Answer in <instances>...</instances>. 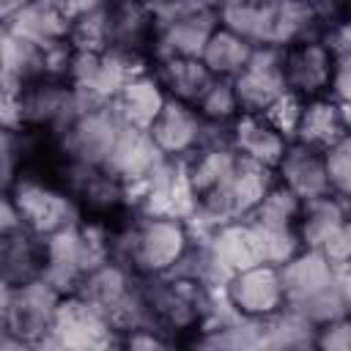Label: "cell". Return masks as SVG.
Segmentation results:
<instances>
[{"instance_id":"6da1fadb","label":"cell","mask_w":351,"mask_h":351,"mask_svg":"<svg viewBox=\"0 0 351 351\" xmlns=\"http://www.w3.org/2000/svg\"><path fill=\"white\" fill-rule=\"evenodd\" d=\"M195 236L186 219L165 214H134L112 244V261L129 266L143 280L167 277L192 250Z\"/></svg>"},{"instance_id":"7c38bea8","label":"cell","mask_w":351,"mask_h":351,"mask_svg":"<svg viewBox=\"0 0 351 351\" xmlns=\"http://www.w3.org/2000/svg\"><path fill=\"white\" fill-rule=\"evenodd\" d=\"M47 271V239L22 222L0 230V277L3 288H22L44 280Z\"/></svg>"},{"instance_id":"d590c367","label":"cell","mask_w":351,"mask_h":351,"mask_svg":"<svg viewBox=\"0 0 351 351\" xmlns=\"http://www.w3.org/2000/svg\"><path fill=\"white\" fill-rule=\"evenodd\" d=\"M343 110V123H346V132L351 134V104H340Z\"/></svg>"},{"instance_id":"ba28073f","label":"cell","mask_w":351,"mask_h":351,"mask_svg":"<svg viewBox=\"0 0 351 351\" xmlns=\"http://www.w3.org/2000/svg\"><path fill=\"white\" fill-rule=\"evenodd\" d=\"M156 14H159L156 58H170V55L200 58L208 38L219 27V5H208V3L156 5Z\"/></svg>"},{"instance_id":"8fae6325","label":"cell","mask_w":351,"mask_h":351,"mask_svg":"<svg viewBox=\"0 0 351 351\" xmlns=\"http://www.w3.org/2000/svg\"><path fill=\"white\" fill-rule=\"evenodd\" d=\"M123 123L115 115L112 104L107 107H82L80 115L60 132L69 156L80 165L104 167Z\"/></svg>"},{"instance_id":"1f68e13d","label":"cell","mask_w":351,"mask_h":351,"mask_svg":"<svg viewBox=\"0 0 351 351\" xmlns=\"http://www.w3.org/2000/svg\"><path fill=\"white\" fill-rule=\"evenodd\" d=\"M326 255V261L335 266V271L351 269V219L332 236V241L321 250Z\"/></svg>"},{"instance_id":"44dd1931","label":"cell","mask_w":351,"mask_h":351,"mask_svg":"<svg viewBox=\"0 0 351 351\" xmlns=\"http://www.w3.org/2000/svg\"><path fill=\"white\" fill-rule=\"evenodd\" d=\"M348 219H351V203L346 197H337V195L329 192V195L304 200L302 203V211H299V222H296L302 250L321 252L332 241V236Z\"/></svg>"},{"instance_id":"2e32d148","label":"cell","mask_w":351,"mask_h":351,"mask_svg":"<svg viewBox=\"0 0 351 351\" xmlns=\"http://www.w3.org/2000/svg\"><path fill=\"white\" fill-rule=\"evenodd\" d=\"M233 90L241 104V112H263L274 99L288 90L282 74V49L255 47L250 63L233 80Z\"/></svg>"},{"instance_id":"e0dca14e","label":"cell","mask_w":351,"mask_h":351,"mask_svg":"<svg viewBox=\"0 0 351 351\" xmlns=\"http://www.w3.org/2000/svg\"><path fill=\"white\" fill-rule=\"evenodd\" d=\"M148 134L165 159H189L206 143L208 123L200 118L195 107L167 99L165 110L159 112Z\"/></svg>"},{"instance_id":"603a6c76","label":"cell","mask_w":351,"mask_h":351,"mask_svg":"<svg viewBox=\"0 0 351 351\" xmlns=\"http://www.w3.org/2000/svg\"><path fill=\"white\" fill-rule=\"evenodd\" d=\"M154 74H156L159 85L165 88L167 99H176L189 107H195L203 99V93L211 88V82L217 80L200 58H176V55L156 58Z\"/></svg>"},{"instance_id":"4dcf8cb0","label":"cell","mask_w":351,"mask_h":351,"mask_svg":"<svg viewBox=\"0 0 351 351\" xmlns=\"http://www.w3.org/2000/svg\"><path fill=\"white\" fill-rule=\"evenodd\" d=\"M313 351H351V315H337L315 326Z\"/></svg>"},{"instance_id":"4316f807","label":"cell","mask_w":351,"mask_h":351,"mask_svg":"<svg viewBox=\"0 0 351 351\" xmlns=\"http://www.w3.org/2000/svg\"><path fill=\"white\" fill-rule=\"evenodd\" d=\"M200 118L211 126H230L241 115V104L236 99L230 80H214L211 88L203 93V99L195 104Z\"/></svg>"},{"instance_id":"d6986e66","label":"cell","mask_w":351,"mask_h":351,"mask_svg":"<svg viewBox=\"0 0 351 351\" xmlns=\"http://www.w3.org/2000/svg\"><path fill=\"white\" fill-rule=\"evenodd\" d=\"M288 145H291V140L285 134H280L261 112H241L230 123V148L241 159L258 162L269 170H277Z\"/></svg>"},{"instance_id":"cb8c5ba5","label":"cell","mask_w":351,"mask_h":351,"mask_svg":"<svg viewBox=\"0 0 351 351\" xmlns=\"http://www.w3.org/2000/svg\"><path fill=\"white\" fill-rule=\"evenodd\" d=\"M348 132H346V123H343L340 104L332 96H321V99L304 101L302 121H299L293 143L315 148V151H326V148H332Z\"/></svg>"},{"instance_id":"8992f818","label":"cell","mask_w":351,"mask_h":351,"mask_svg":"<svg viewBox=\"0 0 351 351\" xmlns=\"http://www.w3.org/2000/svg\"><path fill=\"white\" fill-rule=\"evenodd\" d=\"M5 200L14 208L16 219L44 239L80 222L74 197L66 189H58L44 181L16 178L5 186Z\"/></svg>"},{"instance_id":"52a82bcc","label":"cell","mask_w":351,"mask_h":351,"mask_svg":"<svg viewBox=\"0 0 351 351\" xmlns=\"http://www.w3.org/2000/svg\"><path fill=\"white\" fill-rule=\"evenodd\" d=\"M63 293L47 280H36L22 288H3V326L5 337L38 348L55 321Z\"/></svg>"},{"instance_id":"4fadbf2b","label":"cell","mask_w":351,"mask_h":351,"mask_svg":"<svg viewBox=\"0 0 351 351\" xmlns=\"http://www.w3.org/2000/svg\"><path fill=\"white\" fill-rule=\"evenodd\" d=\"M200 241L208 250V258H211V266H214V274H217L219 288L233 274L266 263L263 261V250H261V239H258L255 228L247 219L228 222V225L211 230Z\"/></svg>"},{"instance_id":"8d00e7d4","label":"cell","mask_w":351,"mask_h":351,"mask_svg":"<svg viewBox=\"0 0 351 351\" xmlns=\"http://www.w3.org/2000/svg\"><path fill=\"white\" fill-rule=\"evenodd\" d=\"M348 203H351V200H348Z\"/></svg>"},{"instance_id":"5b68a950","label":"cell","mask_w":351,"mask_h":351,"mask_svg":"<svg viewBox=\"0 0 351 351\" xmlns=\"http://www.w3.org/2000/svg\"><path fill=\"white\" fill-rule=\"evenodd\" d=\"M36 351H118V332L96 304L69 293L60 299L49 335Z\"/></svg>"},{"instance_id":"9c48e42d","label":"cell","mask_w":351,"mask_h":351,"mask_svg":"<svg viewBox=\"0 0 351 351\" xmlns=\"http://www.w3.org/2000/svg\"><path fill=\"white\" fill-rule=\"evenodd\" d=\"M222 293H225L228 307L239 318L252 321V324H263L288 310L282 271L280 266H271V263H261V266L233 274L222 285Z\"/></svg>"},{"instance_id":"f546056e","label":"cell","mask_w":351,"mask_h":351,"mask_svg":"<svg viewBox=\"0 0 351 351\" xmlns=\"http://www.w3.org/2000/svg\"><path fill=\"white\" fill-rule=\"evenodd\" d=\"M118 351H184V348L154 326H137L118 335Z\"/></svg>"},{"instance_id":"30bf717a","label":"cell","mask_w":351,"mask_h":351,"mask_svg":"<svg viewBox=\"0 0 351 351\" xmlns=\"http://www.w3.org/2000/svg\"><path fill=\"white\" fill-rule=\"evenodd\" d=\"M335 52L326 47L324 38L310 36L288 44L282 49V74L285 88L304 101L329 96L332 74H335Z\"/></svg>"},{"instance_id":"277c9868","label":"cell","mask_w":351,"mask_h":351,"mask_svg":"<svg viewBox=\"0 0 351 351\" xmlns=\"http://www.w3.org/2000/svg\"><path fill=\"white\" fill-rule=\"evenodd\" d=\"M82 104L74 88L63 80H36L19 90H3L5 129H47L63 132Z\"/></svg>"},{"instance_id":"ac0fdd59","label":"cell","mask_w":351,"mask_h":351,"mask_svg":"<svg viewBox=\"0 0 351 351\" xmlns=\"http://www.w3.org/2000/svg\"><path fill=\"white\" fill-rule=\"evenodd\" d=\"M162 162H165V156L159 154V148L154 145L148 132L123 126L107 162H104V170H110L129 189H134V186H143L159 170Z\"/></svg>"},{"instance_id":"d6a6232c","label":"cell","mask_w":351,"mask_h":351,"mask_svg":"<svg viewBox=\"0 0 351 351\" xmlns=\"http://www.w3.org/2000/svg\"><path fill=\"white\" fill-rule=\"evenodd\" d=\"M329 96L337 104H351V55H343V58L335 60V74H332Z\"/></svg>"},{"instance_id":"d4e9b609","label":"cell","mask_w":351,"mask_h":351,"mask_svg":"<svg viewBox=\"0 0 351 351\" xmlns=\"http://www.w3.org/2000/svg\"><path fill=\"white\" fill-rule=\"evenodd\" d=\"M252 52H255V47L250 41H244L241 36H236L233 30H228V27L219 25L214 30V36L208 38L200 60L206 63V69L217 80H230L233 82L241 74V69L250 63Z\"/></svg>"},{"instance_id":"836d02e7","label":"cell","mask_w":351,"mask_h":351,"mask_svg":"<svg viewBox=\"0 0 351 351\" xmlns=\"http://www.w3.org/2000/svg\"><path fill=\"white\" fill-rule=\"evenodd\" d=\"M337 293H340L343 310L351 315V269H343V271H337Z\"/></svg>"},{"instance_id":"3957f363","label":"cell","mask_w":351,"mask_h":351,"mask_svg":"<svg viewBox=\"0 0 351 351\" xmlns=\"http://www.w3.org/2000/svg\"><path fill=\"white\" fill-rule=\"evenodd\" d=\"M280 271L285 282L288 310H293L313 326L337 315H348L337 293V271L324 252L302 250L296 258L280 266Z\"/></svg>"},{"instance_id":"484cf974","label":"cell","mask_w":351,"mask_h":351,"mask_svg":"<svg viewBox=\"0 0 351 351\" xmlns=\"http://www.w3.org/2000/svg\"><path fill=\"white\" fill-rule=\"evenodd\" d=\"M299 211H302V200L282 184H274V189L263 197V203L247 219L258 225H269V228H296Z\"/></svg>"},{"instance_id":"9a60e30c","label":"cell","mask_w":351,"mask_h":351,"mask_svg":"<svg viewBox=\"0 0 351 351\" xmlns=\"http://www.w3.org/2000/svg\"><path fill=\"white\" fill-rule=\"evenodd\" d=\"M110 8V49L137 55L154 63L159 49V14L145 3H107Z\"/></svg>"},{"instance_id":"7402d4cb","label":"cell","mask_w":351,"mask_h":351,"mask_svg":"<svg viewBox=\"0 0 351 351\" xmlns=\"http://www.w3.org/2000/svg\"><path fill=\"white\" fill-rule=\"evenodd\" d=\"M165 104H167V93L151 69L123 85V90L112 101V110L123 126L148 132L154 126V121L159 118V112L165 110Z\"/></svg>"},{"instance_id":"f1b7e54d","label":"cell","mask_w":351,"mask_h":351,"mask_svg":"<svg viewBox=\"0 0 351 351\" xmlns=\"http://www.w3.org/2000/svg\"><path fill=\"white\" fill-rule=\"evenodd\" d=\"M302 110H304V99L296 96V93H291V90H285V93H282L280 99H274L261 115H263L280 134H285V137L293 143L296 129H299V121H302Z\"/></svg>"},{"instance_id":"ffe728a7","label":"cell","mask_w":351,"mask_h":351,"mask_svg":"<svg viewBox=\"0 0 351 351\" xmlns=\"http://www.w3.org/2000/svg\"><path fill=\"white\" fill-rule=\"evenodd\" d=\"M277 184L291 189L302 203L329 195V181H326V165H324V151L291 143L285 156L280 159L277 170Z\"/></svg>"},{"instance_id":"83f0119b","label":"cell","mask_w":351,"mask_h":351,"mask_svg":"<svg viewBox=\"0 0 351 351\" xmlns=\"http://www.w3.org/2000/svg\"><path fill=\"white\" fill-rule=\"evenodd\" d=\"M324 165H326L329 192L351 200V134L340 137L332 148L324 151Z\"/></svg>"},{"instance_id":"e575fe53","label":"cell","mask_w":351,"mask_h":351,"mask_svg":"<svg viewBox=\"0 0 351 351\" xmlns=\"http://www.w3.org/2000/svg\"><path fill=\"white\" fill-rule=\"evenodd\" d=\"M3 351H36V348L33 346H25V343H19L14 337H3Z\"/></svg>"},{"instance_id":"5bb4252c","label":"cell","mask_w":351,"mask_h":351,"mask_svg":"<svg viewBox=\"0 0 351 351\" xmlns=\"http://www.w3.org/2000/svg\"><path fill=\"white\" fill-rule=\"evenodd\" d=\"M3 30L47 49L55 44H66L71 33V16L66 3H16L0 11Z\"/></svg>"},{"instance_id":"7a4b0ae2","label":"cell","mask_w":351,"mask_h":351,"mask_svg":"<svg viewBox=\"0 0 351 351\" xmlns=\"http://www.w3.org/2000/svg\"><path fill=\"white\" fill-rule=\"evenodd\" d=\"M143 293H145L151 326L173 337L184 351L214 315L211 285L200 280L176 277V274L143 280Z\"/></svg>"}]
</instances>
